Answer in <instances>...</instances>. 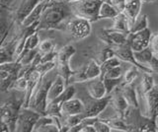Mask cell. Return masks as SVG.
<instances>
[{
	"mask_svg": "<svg viewBox=\"0 0 158 132\" xmlns=\"http://www.w3.org/2000/svg\"><path fill=\"white\" fill-rule=\"evenodd\" d=\"M149 48L153 52V54L158 57V32L152 34L149 42Z\"/></svg>",
	"mask_w": 158,
	"mask_h": 132,
	"instance_id": "cell-39",
	"label": "cell"
},
{
	"mask_svg": "<svg viewBox=\"0 0 158 132\" xmlns=\"http://www.w3.org/2000/svg\"><path fill=\"white\" fill-rule=\"evenodd\" d=\"M110 96H111L110 106L113 107L114 110L117 112V115L123 117L130 105H128L126 98L123 97L121 89L118 87H117L116 89L111 93Z\"/></svg>",
	"mask_w": 158,
	"mask_h": 132,
	"instance_id": "cell-14",
	"label": "cell"
},
{
	"mask_svg": "<svg viewBox=\"0 0 158 132\" xmlns=\"http://www.w3.org/2000/svg\"><path fill=\"white\" fill-rule=\"evenodd\" d=\"M63 1H65V2H68V3H70V2H74V1H77V0H63Z\"/></svg>",
	"mask_w": 158,
	"mask_h": 132,
	"instance_id": "cell-45",
	"label": "cell"
},
{
	"mask_svg": "<svg viewBox=\"0 0 158 132\" xmlns=\"http://www.w3.org/2000/svg\"><path fill=\"white\" fill-rule=\"evenodd\" d=\"M141 4L142 0H127L125 9H123V13L127 17L128 21H130L131 28L132 24L135 23L136 18L140 15V10H141Z\"/></svg>",
	"mask_w": 158,
	"mask_h": 132,
	"instance_id": "cell-19",
	"label": "cell"
},
{
	"mask_svg": "<svg viewBox=\"0 0 158 132\" xmlns=\"http://www.w3.org/2000/svg\"><path fill=\"white\" fill-rule=\"evenodd\" d=\"M102 78H120L123 77V69H122V66L121 65H118L111 68V69L107 70L103 75H101Z\"/></svg>",
	"mask_w": 158,
	"mask_h": 132,
	"instance_id": "cell-37",
	"label": "cell"
},
{
	"mask_svg": "<svg viewBox=\"0 0 158 132\" xmlns=\"http://www.w3.org/2000/svg\"><path fill=\"white\" fill-rule=\"evenodd\" d=\"M126 1L127 0H110L109 3H111L118 12H123V9H125Z\"/></svg>",
	"mask_w": 158,
	"mask_h": 132,
	"instance_id": "cell-41",
	"label": "cell"
},
{
	"mask_svg": "<svg viewBox=\"0 0 158 132\" xmlns=\"http://www.w3.org/2000/svg\"><path fill=\"white\" fill-rule=\"evenodd\" d=\"M93 126L95 127L96 132H111L112 128L106 121L102 120L101 118H99L95 123L93 124Z\"/></svg>",
	"mask_w": 158,
	"mask_h": 132,
	"instance_id": "cell-38",
	"label": "cell"
},
{
	"mask_svg": "<svg viewBox=\"0 0 158 132\" xmlns=\"http://www.w3.org/2000/svg\"><path fill=\"white\" fill-rule=\"evenodd\" d=\"M24 106V98L21 99H11L2 102L0 106V120L1 122H5L9 130L11 132L16 131V123L20 111Z\"/></svg>",
	"mask_w": 158,
	"mask_h": 132,
	"instance_id": "cell-3",
	"label": "cell"
},
{
	"mask_svg": "<svg viewBox=\"0 0 158 132\" xmlns=\"http://www.w3.org/2000/svg\"><path fill=\"white\" fill-rule=\"evenodd\" d=\"M74 95H75V88H74L72 84H69L60 96H58L56 99H54L51 102H48L47 106L46 114L51 116H57L59 118H62L63 114L61 111V107L63 102L73 98Z\"/></svg>",
	"mask_w": 158,
	"mask_h": 132,
	"instance_id": "cell-10",
	"label": "cell"
},
{
	"mask_svg": "<svg viewBox=\"0 0 158 132\" xmlns=\"http://www.w3.org/2000/svg\"><path fill=\"white\" fill-rule=\"evenodd\" d=\"M128 34L112 30V29H103L99 34V40H100L105 46H122L127 43Z\"/></svg>",
	"mask_w": 158,
	"mask_h": 132,
	"instance_id": "cell-13",
	"label": "cell"
},
{
	"mask_svg": "<svg viewBox=\"0 0 158 132\" xmlns=\"http://www.w3.org/2000/svg\"><path fill=\"white\" fill-rule=\"evenodd\" d=\"M103 2H110V0H102Z\"/></svg>",
	"mask_w": 158,
	"mask_h": 132,
	"instance_id": "cell-47",
	"label": "cell"
},
{
	"mask_svg": "<svg viewBox=\"0 0 158 132\" xmlns=\"http://www.w3.org/2000/svg\"><path fill=\"white\" fill-rule=\"evenodd\" d=\"M99 76H101L100 64H99L95 59H91L85 66H83L81 69L74 71L73 75L70 78V84H71V82H74V83L87 82Z\"/></svg>",
	"mask_w": 158,
	"mask_h": 132,
	"instance_id": "cell-9",
	"label": "cell"
},
{
	"mask_svg": "<svg viewBox=\"0 0 158 132\" xmlns=\"http://www.w3.org/2000/svg\"><path fill=\"white\" fill-rule=\"evenodd\" d=\"M85 117H86L85 114L82 112V114L63 116V118H64V121H65V125H67L69 128H70V127H73V126L79 124Z\"/></svg>",
	"mask_w": 158,
	"mask_h": 132,
	"instance_id": "cell-31",
	"label": "cell"
},
{
	"mask_svg": "<svg viewBox=\"0 0 158 132\" xmlns=\"http://www.w3.org/2000/svg\"><path fill=\"white\" fill-rule=\"evenodd\" d=\"M40 45V38L38 32L32 34L31 36H29L26 40V43H25V48L24 50H36L39 47Z\"/></svg>",
	"mask_w": 158,
	"mask_h": 132,
	"instance_id": "cell-34",
	"label": "cell"
},
{
	"mask_svg": "<svg viewBox=\"0 0 158 132\" xmlns=\"http://www.w3.org/2000/svg\"><path fill=\"white\" fill-rule=\"evenodd\" d=\"M22 67L23 65L17 61L0 64V90L1 92H8L12 89L14 83L18 79Z\"/></svg>",
	"mask_w": 158,
	"mask_h": 132,
	"instance_id": "cell-6",
	"label": "cell"
},
{
	"mask_svg": "<svg viewBox=\"0 0 158 132\" xmlns=\"http://www.w3.org/2000/svg\"><path fill=\"white\" fill-rule=\"evenodd\" d=\"M143 2H153V1H155V0H142Z\"/></svg>",
	"mask_w": 158,
	"mask_h": 132,
	"instance_id": "cell-46",
	"label": "cell"
},
{
	"mask_svg": "<svg viewBox=\"0 0 158 132\" xmlns=\"http://www.w3.org/2000/svg\"><path fill=\"white\" fill-rule=\"evenodd\" d=\"M101 119L106 121L107 123L111 126L112 131H123V132L135 131V129L133 128V126L128 124L123 117H121L118 115H116L114 117H104V118H101Z\"/></svg>",
	"mask_w": 158,
	"mask_h": 132,
	"instance_id": "cell-22",
	"label": "cell"
},
{
	"mask_svg": "<svg viewBox=\"0 0 158 132\" xmlns=\"http://www.w3.org/2000/svg\"><path fill=\"white\" fill-rule=\"evenodd\" d=\"M157 13H158V12H157Z\"/></svg>",
	"mask_w": 158,
	"mask_h": 132,
	"instance_id": "cell-49",
	"label": "cell"
},
{
	"mask_svg": "<svg viewBox=\"0 0 158 132\" xmlns=\"http://www.w3.org/2000/svg\"><path fill=\"white\" fill-rule=\"evenodd\" d=\"M73 17V12L68 2L63 0H51L44 7L39 20L38 32L43 30L64 31Z\"/></svg>",
	"mask_w": 158,
	"mask_h": 132,
	"instance_id": "cell-1",
	"label": "cell"
},
{
	"mask_svg": "<svg viewBox=\"0 0 158 132\" xmlns=\"http://www.w3.org/2000/svg\"><path fill=\"white\" fill-rule=\"evenodd\" d=\"M111 96L108 95L101 99H95L89 96L84 101V114L86 117H97L110 105Z\"/></svg>",
	"mask_w": 158,
	"mask_h": 132,
	"instance_id": "cell-11",
	"label": "cell"
},
{
	"mask_svg": "<svg viewBox=\"0 0 158 132\" xmlns=\"http://www.w3.org/2000/svg\"><path fill=\"white\" fill-rule=\"evenodd\" d=\"M121 60L118 59L117 56H113L111 58H109L106 61L102 62L100 64V67H101V75H103L104 73H105L107 70L111 69V68L115 67V66H118V65H121Z\"/></svg>",
	"mask_w": 158,
	"mask_h": 132,
	"instance_id": "cell-33",
	"label": "cell"
},
{
	"mask_svg": "<svg viewBox=\"0 0 158 132\" xmlns=\"http://www.w3.org/2000/svg\"><path fill=\"white\" fill-rule=\"evenodd\" d=\"M146 102L145 114L150 118H157L158 116V85H154L150 91L143 95Z\"/></svg>",
	"mask_w": 158,
	"mask_h": 132,
	"instance_id": "cell-15",
	"label": "cell"
},
{
	"mask_svg": "<svg viewBox=\"0 0 158 132\" xmlns=\"http://www.w3.org/2000/svg\"><path fill=\"white\" fill-rule=\"evenodd\" d=\"M80 132H96V130L93 125H86L83 127Z\"/></svg>",
	"mask_w": 158,
	"mask_h": 132,
	"instance_id": "cell-44",
	"label": "cell"
},
{
	"mask_svg": "<svg viewBox=\"0 0 158 132\" xmlns=\"http://www.w3.org/2000/svg\"><path fill=\"white\" fill-rule=\"evenodd\" d=\"M118 13L120 12L111 3L103 2L100 8V12H99V17H100V20L101 19H111V20H113Z\"/></svg>",
	"mask_w": 158,
	"mask_h": 132,
	"instance_id": "cell-26",
	"label": "cell"
},
{
	"mask_svg": "<svg viewBox=\"0 0 158 132\" xmlns=\"http://www.w3.org/2000/svg\"><path fill=\"white\" fill-rule=\"evenodd\" d=\"M114 53H115V56H117L118 59L125 62H128L132 65H135L139 68V65L136 62L135 55H133V50H131V47L125 43V45L122 46H112Z\"/></svg>",
	"mask_w": 158,
	"mask_h": 132,
	"instance_id": "cell-18",
	"label": "cell"
},
{
	"mask_svg": "<svg viewBox=\"0 0 158 132\" xmlns=\"http://www.w3.org/2000/svg\"><path fill=\"white\" fill-rule=\"evenodd\" d=\"M43 0H22L20 5L15 11V20L16 23L21 25L22 22L26 19L30 14L32 13V11L36 8Z\"/></svg>",
	"mask_w": 158,
	"mask_h": 132,
	"instance_id": "cell-16",
	"label": "cell"
},
{
	"mask_svg": "<svg viewBox=\"0 0 158 132\" xmlns=\"http://www.w3.org/2000/svg\"><path fill=\"white\" fill-rule=\"evenodd\" d=\"M138 70H139V68L131 64V66L123 74L122 84H130V83L135 82L136 77L138 76Z\"/></svg>",
	"mask_w": 158,
	"mask_h": 132,
	"instance_id": "cell-29",
	"label": "cell"
},
{
	"mask_svg": "<svg viewBox=\"0 0 158 132\" xmlns=\"http://www.w3.org/2000/svg\"><path fill=\"white\" fill-rule=\"evenodd\" d=\"M87 93L88 96L95 98V99H101V98L108 96L105 84L101 76L87 81Z\"/></svg>",
	"mask_w": 158,
	"mask_h": 132,
	"instance_id": "cell-17",
	"label": "cell"
},
{
	"mask_svg": "<svg viewBox=\"0 0 158 132\" xmlns=\"http://www.w3.org/2000/svg\"><path fill=\"white\" fill-rule=\"evenodd\" d=\"M57 53L58 51L56 50V48L51 51H48L47 53H44V54H42V57H41V62H49V61H54V59H56L57 57Z\"/></svg>",
	"mask_w": 158,
	"mask_h": 132,
	"instance_id": "cell-40",
	"label": "cell"
},
{
	"mask_svg": "<svg viewBox=\"0 0 158 132\" xmlns=\"http://www.w3.org/2000/svg\"><path fill=\"white\" fill-rule=\"evenodd\" d=\"M66 85H65V81H64V78L57 74L56 79H54L49 88L48 93V104L53 101L54 99H56L58 96H60L63 91L65 90Z\"/></svg>",
	"mask_w": 158,
	"mask_h": 132,
	"instance_id": "cell-23",
	"label": "cell"
},
{
	"mask_svg": "<svg viewBox=\"0 0 158 132\" xmlns=\"http://www.w3.org/2000/svg\"><path fill=\"white\" fill-rule=\"evenodd\" d=\"M54 48H56V46H54V43H53L52 40H51V38H47V40L40 42L38 50L41 54H44V53L51 51V50H54Z\"/></svg>",
	"mask_w": 158,
	"mask_h": 132,
	"instance_id": "cell-36",
	"label": "cell"
},
{
	"mask_svg": "<svg viewBox=\"0 0 158 132\" xmlns=\"http://www.w3.org/2000/svg\"><path fill=\"white\" fill-rule=\"evenodd\" d=\"M146 28H148V19H147V15L143 14V15L138 16L135 23L132 24V26L131 28V33H135L138 31L144 30Z\"/></svg>",
	"mask_w": 158,
	"mask_h": 132,
	"instance_id": "cell-30",
	"label": "cell"
},
{
	"mask_svg": "<svg viewBox=\"0 0 158 132\" xmlns=\"http://www.w3.org/2000/svg\"><path fill=\"white\" fill-rule=\"evenodd\" d=\"M122 80H123V77L113 78V79H111V78H103L104 84H105L106 90H107V95H110L117 87H118V85H121Z\"/></svg>",
	"mask_w": 158,
	"mask_h": 132,
	"instance_id": "cell-32",
	"label": "cell"
},
{
	"mask_svg": "<svg viewBox=\"0 0 158 132\" xmlns=\"http://www.w3.org/2000/svg\"><path fill=\"white\" fill-rule=\"evenodd\" d=\"M156 132H158V122H157V126H156Z\"/></svg>",
	"mask_w": 158,
	"mask_h": 132,
	"instance_id": "cell-48",
	"label": "cell"
},
{
	"mask_svg": "<svg viewBox=\"0 0 158 132\" xmlns=\"http://www.w3.org/2000/svg\"><path fill=\"white\" fill-rule=\"evenodd\" d=\"M133 55H135V60L138 63V65H139V70H141L142 72L152 73L151 70L148 68V65H149V63L152 59V57L154 56V54H153V52L151 51L149 46L140 51H133Z\"/></svg>",
	"mask_w": 158,
	"mask_h": 132,
	"instance_id": "cell-20",
	"label": "cell"
},
{
	"mask_svg": "<svg viewBox=\"0 0 158 132\" xmlns=\"http://www.w3.org/2000/svg\"><path fill=\"white\" fill-rule=\"evenodd\" d=\"M148 68L151 70L152 73H157L158 74V57L157 56L154 55L152 57L149 65H148Z\"/></svg>",
	"mask_w": 158,
	"mask_h": 132,
	"instance_id": "cell-42",
	"label": "cell"
},
{
	"mask_svg": "<svg viewBox=\"0 0 158 132\" xmlns=\"http://www.w3.org/2000/svg\"><path fill=\"white\" fill-rule=\"evenodd\" d=\"M154 87V80L153 77L149 72H143L142 78H141V83H140V91L142 95H144L145 93L150 91L152 88Z\"/></svg>",
	"mask_w": 158,
	"mask_h": 132,
	"instance_id": "cell-28",
	"label": "cell"
},
{
	"mask_svg": "<svg viewBox=\"0 0 158 132\" xmlns=\"http://www.w3.org/2000/svg\"><path fill=\"white\" fill-rule=\"evenodd\" d=\"M56 61H49V62H44V63L41 62L37 65L36 69L41 72V74L43 76H46L49 71L52 70L53 68L56 67Z\"/></svg>",
	"mask_w": 158,
	"mask_h": 132,
	"instance_id": "cell-35",
	"label": "cell"
},
{
	"mask_svg": "<svg viewBox=\"0 0 158 132\" xmlns=\"http://www.w3.org/2000/svg\"><path fill=\"white\" fill-rule=\"evenodd\" d=\"M38 53H39L38 48H36V50H24V51L16 58L15 61L21 63V65H23V66L30 65L34 61L35 58H36Z\"/></svg>",
	"mask_w": 158,
	"mask_h": 132,
	"instance_id": "cell-27",
	"label": "cell"
},
{
	"mask_svg": "<svg viewBox=\"0 0 158 132\" xmlns=\"http://www.w3.org/2000/svg\"><path fill=\"white\" fill-rule=\"evenodd\" d=\"M76 48L72 45H66L62 46L59 50L56 57V67H57V74L61 75L64 78L66 87L70 84V78L73 75L74 71L71 70L69 66V61L71 57L75 54Z\"/></svg>",
	"mask_w": 158,
	"mask_h": 132,
	"instance_id": "cell-5",
	"label": "cell"
},
{
	"mask_svg": "<svg viewBox=\"0 0 158 132\" xmlns=\"http://www.w3.org/2000/svg\"><path fill=\"white\" fill-rule=\"evenodd\" d=\"M52 81L53 80L44 76L35 89L31 100H30L28 107L36 110L41 115H46L48 106V93Z\"/></svg>",
	"mask_w": 158,
	"mask_h": 132,
	"instance_id": "cell-4",
	"label": "cell"
},
{
	"mask_svg": "<svg viewBox=\"0 0 158 132\" xmlns=\"http://www.w3.org/2000/svg\"><path fill=\"white\" fill-rule=\"evenodd\" d=\"M151 35L152 33L149 28L135 33H130L127 35V43L131 47L133 51H140L149 46Z\"/></svg>",
	"mask_w": 158,
	"mask_h": 132,
	"instance_id": "cell-12",
	"label": "cell"
},
{
	"mask_svg": "<svg viewBox=\"0 0 158 132\" xmlns=\"http://www.w3.org/2000/svg\"><path fill=\"white\" fill-rule=\"evenodd\" d=\"M120 89L123 93V97L126 98L127 101L128 105L132 107L138 109V101H137V96L135 92V87L133 85V83H130V84H121Z\"/></svg>",
	"mask_w": 158,
	"mask_h": 132,
	"instance_id": "cell-24",
	"label": "cell"
},
{
	"mask_svg": "<svg viewBox=\"0 0 158 132\" xmlns=\"http://www.w3.org/2000/svg\"><path fill=\"white\" fill-rule=\"evenodd\" d=\"M66 31L72 38L83 40L90 36L92 27L91 22L84 18L74 16L66 26Z\"/></svg>",
	"mask_w": 158,
	"mask_h": 132,
	"instance_id": "cell-7",
	"label": "cell"
},
{
	"mask_svg": "<svg viewBox=\"0 0 158 132\" xmlns=\"http://www.w3.org/2000/svg\"><path fill=\"white\" fill-rule=\"evenodd\" d=\"M61 111L63 116L82 114L84 112V102L79 99H75V98H71L63 102Z\"/></svg>",
	"mask_w": 158,
	"mask_h": 132,
	"instance_id": "cell-21",
	"label": "cell"
},
{
	"mask_svg": "<svg viewBox=\"0 0 158 132\" xmlns=\"http://www.w3.org/2000/svg\"><path fill=\"white\" fill-rule=\"evenodd\" d=\"M13 2V0H0V5H1V9H7L9 10L10 7H11V4Z\"/></svg>",
	"mask_w": 158,
	"mask_h": 132,
	"instance_id": "cell-43",
	"label": "cell"
},
{
	"mask_svg": "<svg viewBox=\"0 0 158 132\" xmlns=\"http://www.w3.org/2000/svg\"><path fill=\"white\" fill-rule=\"evenodd\" d=\"M111 29L112 30L123 32V33H126V34L131 33L130 21H128L127 17L125 15V13L120 12L115 18L113 19V26Z\"/></svg>",
	"mask_w": 158,
	"mask_h": 132,
	"instance_id": "cell-25",
	"label": "cell"
},
{
	"mask_svg": "<svg viewBox=\"0 0 158 132\" xmlns=\"http://www.w3.org/2000/svg\"><path fill=\"white\" fill-rule=\"evenodd\" d=\"M40 117H41V114L36 110L30 109V107L23 106L17 119L16 131L32 132Z\"/></svg>",
	"mask_w": 158,
	"mask_h": 132,
	"instance_id": "cell-8",
	"label": "cell"
},
{
	"mask_svg": "<svg viewBox=\"0 0 158 132\" xmlns=\"http://www.w3.org/2000/svg\"><path fill=\"white\" fill-rule=\"evenodd\" d=\"M102 3V0H77L69 4L74 16L84 18L93 23L100 20L99 12Z\"/></svg>",
	"mask_w": 158,
	"mask_h": 132,
	"instance_id": "cell-2",
	"label": "cell"
}]
</instances>
